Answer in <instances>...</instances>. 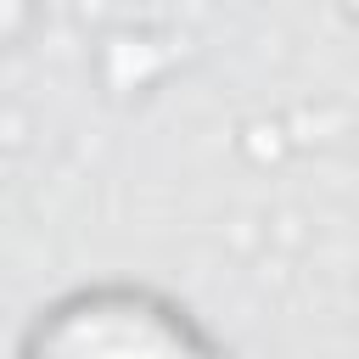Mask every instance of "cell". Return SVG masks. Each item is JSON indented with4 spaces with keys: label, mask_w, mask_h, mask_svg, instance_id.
Here are the masks:
<instances>
[{
    "label": "cell",
    "mask_w": 359,
    "mask_h": 359,
    "mask_svg": "<svg viewBox=\"0 0 359 359\" xmlns=\"http://www.w3.org/2000/svg\"><path fill=\"white\" fill-rule=\"evenodd\" d=\"M11 359H236L230 342L151 280H84L39 303Z\"/></svg>",
    "instance_id": "obj_1"
}]
</instances>
